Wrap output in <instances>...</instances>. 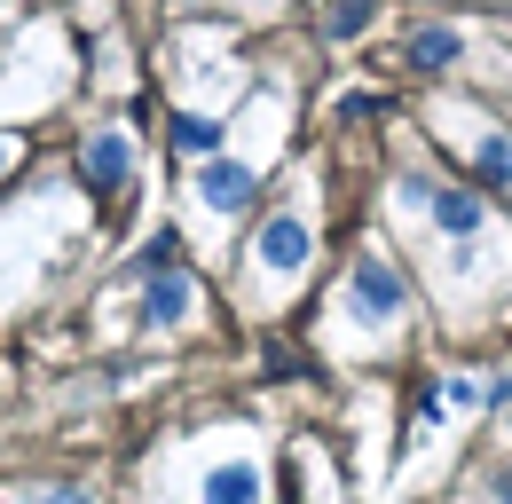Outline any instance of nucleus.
I'll return each instance as SVG.
<instances>
[{
    "label": "nucleus",
    "mask_w": 512,
    "mask_h": 504,
    "mask_svg": "<svg viewBox=\"0 0 512 504\" xmlns=\"http://www.w3.org/2000/svg\"><path fill=\"white\" fill-rule=\"evenodd\" d=\"M253 260H268L276 276H292V268H308V221L300 213H268L253 237Z\"/></svg>",
    "instance_id": "f257e3e1"
},
{
    "label": "nucleus",
    "mask_w": 512,
    "mask_h": 504,
    "mask_svg": "<svg viewBox=\"0 0 512 504\" xmlns=\"http://www.w3.org/2000/svg\"><path fill=\"white\" fill-rule=\"evenodd\" d=\"M402 300H410V292H402V276H394L386 260H363V268H355V315H363V323L402 315Z\"/></svg>",
    "instance_id": "f03ea898"
},
{
    "label": "nucleus",
    "mask_w": 512,
    "mask_h": 504,
    "mask_svg": "<svg viewBox=\"0 0 512 504\" xmlns=\"http://www.w3.org/2000/svg\"><path fill=\"white\" fill-rule=\"evenodd\" d=\"M127 166H134L127 134H111V126H103V134L87 142V182H95V189H119V182H127Z\"/></svg>",
    "instance_id": "7ed1b4c3"
},
{
    "label": "nucleus",
    "mask_w": 512,
    "mask_h": 504,
    "mask_svg": "<svg viewBox=\"0 0 512 504\" xmlns=\"http://www.w3.org/2000/svg\"><path fill=\"white\" fill-rule=\"evenodd\" d=\"M205 504H260V465H213L205 473Z\"/></svg>",
    "instance_id": "20e7f679"
},
{
    "label": "nucleus",
    "mask_w": 512,
    "mask_h": 504,
    "mask_svg": "<svg viewBox=\"0 0 512 504\" xmlns=\"http://www.w3.org/2000/svg\"><path fill=\"white\" fill-rule=\"evenodd\" d=\"M197 197H205L213 213H237V205L253 197V174H245V166H205V174H197Z\"/></svg>",
    "instance_id": "39448f33"
},
{
    "label": "nucleus",
    "mask_w": 512,
    "mask_h": 504,
    "mask_svg": "<svg viewBox=\"0 0 512 504\" xmlns=\"http://www.w3.org/2000/svg\"><path fill=\"white\" fill-rule=\"evenodd\" d=\"M190 315V276H158L142 292V323H182Z\"/></svg>",
    "instance_id": "423d86ee"
},
{
    "label": "nucleus",
    "mask_w": 512,
    "mask_h": 504,
    "mask_svg": "<svg viewBox=\"0 0 512 504\" xmlns=\"http://www.w3.org/2000/svg\"><path fill=\"white\" fill-rule=\"evenodd\" d=\"M166 134H174V150H182V158H213V150H221V119H205V111H182Z\"/></svg>",
    "instance_id": "0eeeda50"
},
{
    "label": "nucleus",
    "mask_w": 512,
    "mask_h": 504,
    "mask_svg": "<svg viewBox=\"0 0 512 504\" xmlns=\"http://www.w3.org/2000/svg\"><path fill=\"white\" fill-rule=\"evenodd\" d=\"M434 221H442L449 237H473V229H481V197H465V189H434Z\"/></svg>",
    "instance_id": "6e6552de"
},
{
    "label": "nucleus",
    "mask_w": 512,
    "mask_h": 504,
    "mask_svg": "<svg viewBox=\"0 0 512 504\" xmlns=\"http://www.w3.org/2000/svg\"><path fill=\"white\" fill-rule=\"evenodd\" d=\"M410 63H418V71H442V63H457V32H449V24H426V32L410 40Z\"/></svg>",
    "instance_id": "1a4fd4ad"
},
{
    "label": "nucleus",
    "mask_w": 512,
    "mask_h": 504,
    "mask_svg": "<svg viewBox=\"0 0 512 504\" xmlns=\"http://www.w3.org/2000/svg\"><path fill=\"white\" fill-rule=\"evenodd\" d=\"M174 260H182V237H166V229H158V237H150V245L134 252V268H142V276H150V284H158V276H174Z\"/></svg>",
    "instance_id": "9d476101"
},
{
    "label": "nucleus",
    "mask_w": 512,
    "mask_h": 504,
    "mask_svg": "<svg viewBox=\"0 0 512 504\" xmlns=\"http://www.w3.org/2000/svg\"><path fill=\"white\" fill-rule=\"evenodd\" d=\"M481 174H489V182H505V174H512V142H505V134L481 142Z\"/></svg>",
    "instance_id": "9b49d317"
},
{
    "label": "nucleus",
    "mask_w": 512,
    "mask_h": 504,
    "mask_svg": "<svg viewBox=\"0 0 512 504\" xmlns=\"http://www.w3.org/2000/svg\"><path fill=\"white\" fill-rule=\"evenodd\" d=\"M363 24H371V8H363V0H347V8H331V40H355Z\"/></svg>",
    "instance_id": "f8f14e48"
},
{
    "label": "nucleus",
    "mask_w": 512,
    "mask_h": 504,
    "mask_svg": "<svg viewBox=\"0 0 512 504\" xmlns=\"http://www.w3.org/2000/svg\"><path fill=\"white\" fill-rule=\"evenodd\" d=\"M481 402H489V410H512V371H497V378H481Z\"/></svg>",
    "instance_id": "ddd939ff"
},
{
    "label": "nucleus",
    "mask_w": 512,
    "mask_h": 504,
    "mask_svg": "<svg viewBox=\"0 0 512 504\" xmlns=\"http://www.w3.org/2000/svg\"><path fill=\"white\" fill-rule=\"evenodd\" d=\"M40 504H87V497H79V489H48Z\"/></svg>",
    "instance_id": "4468645a"
},
{
    "label": "nucleus",
    "mask_w": 512,
    "mask_h": 504,
    "mask_svg": "<svg viewBox=\"0 0 512 504\" xmlns=\"http://www.w3.org/2000/svg\"><path fill=\"white\" fill-rule=\"evenodd\" d=\"M497 504H512V473H505V481H497Z\"/></svg>",
    "instance_id": "2eb2a0df"
},
{
    "label": "nucleus",
    "mask_w": 512,
    "mask_h": 504,
    "mask_svg": "<svg viewBox=\"0 0 512 504\" xmlns=\"http://www.w3.org/2000/svg\"><path fill=\"white\" fill-rule=\"evenodd\" d=\"M0 166H8V142H0Z\"/></svg>",
    "instance_id": "dca6fc26"
}]
</instances>
